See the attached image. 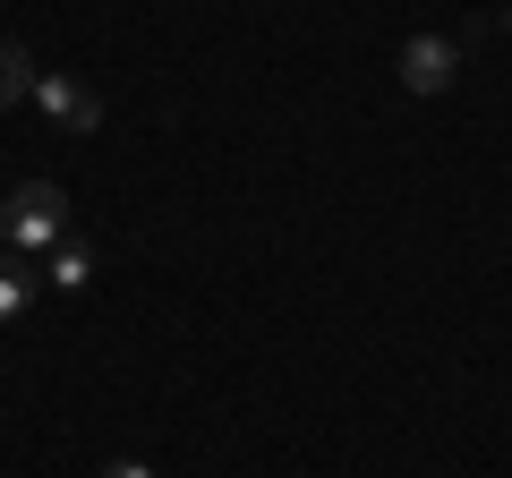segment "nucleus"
<instances>
[{"label":"nucleus","instance_id":"nucleus-8","mask_svg":"<svg viewBox=\"0 0 512 478\" xmlns=\"http://www.w3.org/2000/svg\"><path fill=\"white\" fill-rule=\"evenodd\" d=\"M504 26H512V18H504Z\"/></svg>","mask_w":512,"mask_h":478},{"label":"nucleus","instance_id":"nucleus-1","mask_svg":"<svg viewBox=\"0 0 512 478\" xmlns=\"http://www.w3.org/2000/svg\"><path fill=\"white\" fill-rule=\"evenodd\" d=\"M0 239L18 248V257H52L60 239H69V197L60 180H18L9 205H0Z\"/></svg>","mask_w":512,"mask_h":478},{"label":"nucleus","instance_id":"nucleus-5","mask_svg":"<svg viewBox=\"0 0 512 478\" xmlns=\"http://www.w3.org/2000/svg\"><path fill=\"white\" fill-rule=\"evenodd\" d=\"M43 265H52V274H43L52 291H86V282H94V248H86V239H60Z\"/></svg>","mask_w":512,"mask_h":478},{"label":"nucleus","instance_id":"nucleus-3","mask_svg":"<svg viewBox=\"0 0 512 478\" xmlns=\"http://www.w3.org/2000/svg\"><path fill=\"white\" fill-rule=\"evenodd\" d=\"M461 77V43L453 35H410L402 43V86L410 94H444Z\"/></svg>","mask_w":512,"mask_h":478},{"label":"nucleus","instance_id":"nucleus-6","mask_svg":"<svg viewBox=\"0 0 512 478\" xmlns=\"http://www.w3.org/2000/svg\"><path fill=\"white\" fill-rule=\"evenodd\" d=\"M26 94H35V60H26V43H9V35H0V111H9V103H26Z\"/></svg>","mask_w":512,"mask_h":478},{"label":"nucleus","instance_id":"nucleus-7","mask_svg":"<svg viewBox=\"0 0 512 478\" xmlns=\"http://www.w3.org/2000/svg\"><path fill=\"white\" fill-rule=\"evenodd\" d=\"M103 478H154V470H146V461H111Z\"/></svg>","mask_w":512,"mask_h":478},{"label":"nucleus","instance_id":"nucleus-4","mask_svg":"<svg viewBox=\"0 0 512 478\" xmlns=\"http://www.w3.org/2000/svg\"><path fill=\"white\" fill-rule=\"evenodd\" d=\"M35 291H43V274H35V265H26V257H0V325H26Z\"/></svg>","mask_w":512,"mask_h":478},{"label":"nucleus","instance_id":"nucleus-2","mask_svg":"<svg viewBox=\"0 0 512 478\" xmlns=\"http://www.w3.org/2000/svg\"><path fill=\"white\" fill-rule=\"evenodd\" d=\"M26 103L52 120V129H69V137H86L94 120H103V94L86 86V77H69V69H35V94Z\"/></svg>","mask_w":512,"mask_h":478}]
</instances>
